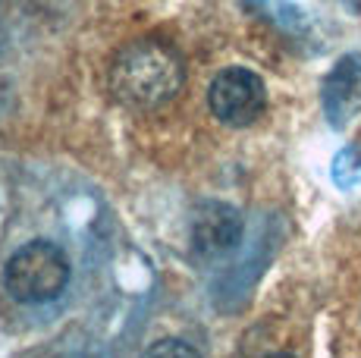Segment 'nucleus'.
Wrapping results in <instances>:
<instances>
[{"label":"nucleus","instance_id":"1","mask_svg":"<svg viewBox=\"0 0 361 358\" xmlns=\"http://www.w3.org/2000/svg\"><path fill=\"white\" fill-rule=\"evenodd\" d=\"M185 82V63L176 47L157 38H135L114 57L110 92L132 110L170 104Z\"/></svg>","mask_w":361,"mask_h":358},{"label":"nucleus","instance_id":"2","mask_svg":"<svg viewBox=\"0 0 361 358\" xmlns=\"http://www.w3.org/2000/svg\"><path fill=\"white\" fill-rule=\"evenodd\" d=\"M73 267H69L66 252L57 242L35 239L10 254L4 267V286L16 302L25 305H44L66 292Z\"/></svg>","mask_w":361,"mask_h":358},{"label":"nucleus","instance_id":"3","mask_svg":"<svg viewBox=\"0 0 361 358\" xmlns=\"http://www.w3.org/2000/svg\"><path fill=\"white\" fill-rule=\"evenodd\" d=\"M207 104L211 113L226 126H252L267 107V88L258 73L245 66H230L214 75Z\"/></svg>","mask_w":361,"mask_h":358},{"label":"nucleus","instance_id":"4","mask_svg":"<svg viewBox=\"0 0 361 358\" xmlns=\"http://www.w3.org/2000/svg\"><path fill=\"white\" fill-rule=\"evenodd\" d=\"M242 214L226 202H201L189 220V245L198 261H217L242 242Z\"/></svg>","mask_w":361,"mask_h":358},{"label":"nucleus","instance_id":"5","mask_svg":"<svg viewBox=\"0 0 361 358\" xmlns=\"http://www.w3.org/2000/svg\"><path fill=\"white\" fill-rule=\"evenodd\" d=\"M324 116L333 129H345L361 110V54H345L327 73L321 88Z\"/></svg>","mask_w":361,"mask_h":358},{"label":"nucleus","instance_id":"6","mask_svg":"<svg viewBox=\"0 0 361 358\" xmlns=\"http://www.w3.org/2000/svg\"><path fill=\"white\" fill-rule=\"evenodd\" d=\"M255 4H258L264 13H270L267 19H274L280 29H286V32H305L308 29V16L293 4H283V0H255Z\"/></svg>","mask_w":361,"mask_h":358},{"label":"nucleus","instance_id":"7","mask_svg":"<svg viewBox=\"0 0 361 358\" xmlns=\"http://www.w3.org/2000/svg\"><path fill=\"white\" fill-rule=\"evenodd\" d=\"M333 179H336L339 189H352L361 179V154L355 148H345L336 154V161H333Z\"/></svg>","mask_w":361,"mask_h":358},{"label":"nucleus","instance_id":"8","mask_svg":"<svg viewBox=\"0 0 361 358\" xmlns=\"http://www.w3.org/2000/svg\"><path fill=\"white\" fill-rule=\"evenodd\" d=\"M148 355L151 358H157V355H185V358H192V355H198V349L189 346V342H183V340H161L148 349Z\"/></svg>","mask_w":361,"mask_h":358},{"label":"nucleus","instance_id":"9","mask_svg":"<svg viewBox=\"0 0 361 358\" xmlns=\"http://www.w3.org/2000/svg\"><path fill=\"white\" fill-rule=\"evenodd\" d=\"M343 4H345V6H349V10H352V13H361V0H343Z\"/></svg>","mask_w":361,"mask_h":358},{"label":"nucleus","instance_id":"10","mask_svg":"<svg viewBox=\"0 0 361 358\" xmlns=\"http://www.w3.org/2000/svg\"><path fill=\"white\" fill-rule=\"evenodd\" d=\"M4 38H6V35H4V25H0V47H4Z\"/></svg>","mask_w":361,"mask_h":358}]
</instances>
